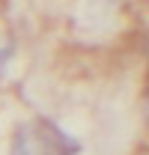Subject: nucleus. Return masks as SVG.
Segmentation results:
<instances>
[{"mask_svg":"<svg viewBox=\"0 0 149 155\" xmlns=\"http://www.w3.org/2000/svg\"><path fill=\"white\" fill-rule=\"evenodd\" d=\"M12 155H66V137L51 122L24 125L21 131H15Z\"/></svg>","mask_w":149,"mask_h":155,"instance_id":"obj_1","label":"nucleus"}]
</instances>
